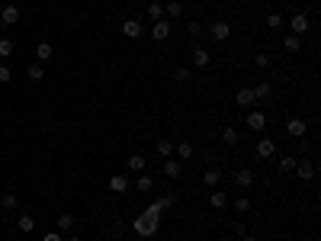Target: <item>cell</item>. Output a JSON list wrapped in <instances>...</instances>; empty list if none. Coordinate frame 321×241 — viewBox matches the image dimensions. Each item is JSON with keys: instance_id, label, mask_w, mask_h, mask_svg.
Masks as SVG:
<instances>
[{"instance_id": "obj_1", "label": "cell", "mask_w": 321, "mask_h": 241, "mask_svg": "<svg viewBox=\"0 0 321 241\" xmlns=\"http://www.w3.org/2000/svg\"><path fill=\"white\" fill-rule=\"evenodd\" d=\"M132 228H135V235H141V238H151V235H158V219H151V216H141L132 222Z\"/></svg>"}, {"instance_id": "obj_2", "label": "cell", "mask_w": 321, "mask_h": 241, "mask_svg": "<svg viewBox=\"0 0 321 241\" xmlns=\"http://www.w3.org/2000/svg\"><path fill=\"white\" fill-rule=\"evenodd\" d=\"M209 36H212V42H225L231 36V23L228 20H215V23L209 26Z\"/></svg>"}, {"instance_id": "obj_3", "label": "cell", "mask_w": 321, "mask_h": 241, "mask_svg": "<svg viewBox=\"0 0 321 241\" xmlns=\"http://www.w3.org/2000/svg\"><path fill=\"white\" fill-rule=\"evenodd\" d=\"M247 129H251V132H260V129H263V125H267V116H263V113H260V109H251V113H247Z\"/></svg>"}, {"instance_id": "obj_4", "label": "cell", "mask_w": 321, "mask_h": 241, "mask_svg": "<svg viewBox=\"0 0 321 241\" xmlns=\"http://www.w3.org/2000/svg\"><path fill=\"white\" fill-rule=\"evenodd\" d=\"M289 29H292V36H305V32H308V16L305 13H296L289 20Z\"/></svg>"}, {"instance_id": "obj_5", "label": "cell", "mask_w": 321, "mask_h": 241, "mask_svg": "<svg viewBox=\"0 0 321 241\" xmlns=\"http://www.w3.org/2000/svg\"><path fill=\"white\" fill-rule=\"evenodd\" d=\"M286 132H289L292 139H305L308 122H302V119H289V122H286Z\"/></svg>"}, {"instance_id": "obj_6", "label": "cell", "mask_w": 321, "mask_h": 241, "mask_svg": "<svg viewBox=\"0 0 321 241\" xmlns=\"http://www.w3.org/2000/svg\"><path fill=\"white\" fill-rule=\"evenodd\" d=\"M235 103H238V106H254V103H257V97H254V87H241V90L235 94Z\"/></svg>"}, {"instance_id": "obj_7", "label": "cell", "mask_w": 321, "mask_h": 241, "mask_svg": "<svg viewBox=\"0 0 321 241\" xmlns=\"http://www.w3.org/2000/svg\"><path fill=\"white\" fill-rule=\"evenodd\" d=\"M122 36L125 39H141V23L138 20H122Z\"/></svg>"}, {"instance_id": "obj_8", "label": "cell", "mask_w": 321, "mask_h": 241, "mask_svg": "<svg viewBox=\"0 0 321 241\" xmlns=\"http://www.w3.org/2000/svg\"><path fill=\"white\" fill-rule=\"evenodd\" d=\"M0 20H3V23H7V26L20 23V7H16V3H7V7L0 10Z\"/></svg>"}, {"instance_id": "obj_9", "label": "cell", "mask_w": 321, "mask_h": 241, "mask_svg": "<svg viewBox=\"0 0 321 241\" xmlns=\"http://www.w3.org/2000/svg\"><path fill=\"white\" fill-rule=\"evenodd\" d=\"M164 174H167L170 180H180L183 177V167H180V161H174V158H164Z\"/></svg>"}, {"instance_id": "obj_10", "label": "cell", "mask_w": 321, "mask_h": 241, "mask_svg": "<svg viewBox=\"0 0 321 241\" xmlns=\"http://www.w3.org/2000/svg\"><path fill=\"white\" fill-rule=\"evenodd\" d=\"M276 155V141L273 139H260L257 141V158H273Z\"/></svg>"}, {"instance_id": "obj_11", "label": "cell", "mask_w": 321, "mask_h": 241, "mask_svg": "<svg viewBox=\"0 0 321 241\" xmlns=\"http://www.w3.org/2000/svg\"><path fill=\"white\" fill-rule=\"evenodd\" d=\"M109 190H113V193H125V190H129V177H125V174H113V177H109Z\"/></svg>"}, {"instance_id": "obj_12", "label": "cell", "mask_w": 321, "mask_h": 241, "mask_svg": "<svg viewBox=\"0 0 321 241\" xmlns=\"http://www.w3.org/2000/svg\"><path fill=\"white\" fill-rule=\"evenodd\" d=\"M151 36H154L158 42H164V39L170 36V23H167V20H158V23H154V29H151Z\"/></svg>"}, {"instance_id": "obj_13", "label": "cell", "mask_w": 321, "mask_h": 241, "mask_svg": "<svg viewBox=\"0 0 321 241\" xmlns=\"http://www.w3.org/2000/svg\"><path fill=\"white\" fill-rule=\"evenodd\" d=\"M296 174H299L302 180H312V177H315V164H312V161H296Z\"/></svg>"}, {"instance_id": "obj_14", "label": "cell", "mask_w": 321, "mask_h": 241, "mask_svg": "<svg viewBox=\"0 0 321 241\" xmlns=\"http://www.w3.org/2000/svg\"><path fill=\"white\" fill-rule=\"evenodd\" d=\"M209 61H212V55H209L206 48H196V52H193V64H196L199 71H202V68H209Z\"/></svg>"}, {"instance_id": "obj_15", "label": "cell", "mask_w": 321, "mask_h": 241, "mask_svg": "<svg viewBox=\"0 0 321 241\" xmlns=\"http://www.w3.org/2000/svg\"><path fill=\"white\" fill-rule=\"evenodd\" d=\"M283 48H286L289 55H299V52H302V36H286Z\"/></svg>"}, {"instance_id": "obj_16", "label": "cell", "mask_w": 321, "mask_h": 241, "mask_svg": "<svg viewBox=\"0 0 321 241\" xmlns=\"http://www.w3.org/2000/svg\"><path fill=\"white\" fill-rule=\"evenodd\" d=\"M52 55H55L52 42H39V45H36V58H39V61H48Z\"/></svg>"}, {"instance_id": "obj_17", "label": "cell", "mask_w": 321, "mask_h": 241, "mask_svg": "<svg viewBox=\"0 0 321 241\" xmlns=\"http://www.w3.org/2000/svg\"><path fill=\"white\" fill-rule=\"evenodd\" d=\"M235 183H238L241 190H247V187L254 183V174H251V171H235Z\"/></svg>"}, {"instance_id": "obj_18", "label": "cell", "mask_w": 321, "mask_h": 241, "mask_svg": "<svg viewBox=\"0 0 321 241\" xmlns=\"http://www.w3.org/2000/svg\"><path fill=\"white\" fill-rule=\"evenodd\" d=\"M154 151H158L160 158H170V155H174V141H167V139H158V145H154Z\"/></svg>"}, {"instance_id": "obj_19", "label": "cell", "mask_w": 321, "mask_h": 241, "mask_svg": "<svg viewBox=\"0 0 321 241\" xmlns=\"http://www.w3.org/2000/svg\"><path fill=\"white\" fill-rule=\"evenodd\" d=\"M270 94H273V87H270L267 80H263V84H257V87H254V97H257V100H270Z\"/></svg>"}, {"instance_id": "obj_20", "label": "cell", "mask_w": 321, "mask_h": 241, "mask_svg": "<svg viewBox=\"0 0 321 241\" xmlns=\"http://www.w3.org/2000/svg\"><path fill=\"white\" fill-rule=\"evenodd\" d=\"M225 202H228V196H225V193H222V190H215V193H212V196H209V206H212V209H222Z\"/></svg>"}, {"instance_id": "obj_21", "label": "cell", "mask_w": 321, "mask_h": 241, "mask_svg": "<svg viewBox=\"0 0 321 241\" xmlns=\"http://www.w3.org/2000/svg\"><path fill=\"white\" fill-rule=\"evenodd\" d=\"M164 13H167L170 20H177V16H183V3H177V0H170L167 7H164Z\"/></svg>"}, {"instance_id": "obj_22", "label": "cell", "mask_w": 321, "mask_h": 241, "mask_svg": "<svg viewBox=\"0 0 321 241\" xmlns=\"http://www.w3.org/2000/svg\"><path fill=\"white\" fill-rule=\"evenodd\" d=\"M174 151H177V158H180V161H186V158H193V145H190V141H180V145H177Z\"/></svg>"}, {"instance_id": "obj_23", "label": "cell", "mask_w": 321, "mask_h": 241, "mask_svg": "<svg viewBox=\"0 0 321 241\" xmlns=\"http://www.w3.org/2000/svg\"><path fill=\"white\" fill-rule=\"evenodd\" d=\"M16 225H20V232H23V235H29L32 228H36V219H32V216H20V222H16Z\"/></svg>"}, {"instance_id": "obj_24", "label": "cell", "mask_w": 321, "mask_h": 241, "mask_svg": "<svg viewBox=\"0 0 321 241\" xmlns=\"http://www.w3.org/2000/svg\"><path fill=\"white\" fill-rule=\"evenodd\" d=\"M222 139H225V145H238V129H235V125H225Z\"/></svg>"}, {"instance_id": "obj_25", "label": "cell", "mask_w": 321, "mask_h": 241, "mask_svg": "<svg viewBox=\"0 0 321 241\" xmlns=\"http://www.w3.org/2000/svg\"><path fill=\"white\" fill-rule=\"evenodd\" d=\"M26 74H29V80H42V78H45V68H42V64H29Z\"/></svg>"}, {"instance_id": "obj_26", "label": "cell", "mask_w": 321, "mask_h": 241, "mask_svg": "<svg viewBox=\"0 0 321 241\" xmlns=\"http://www.w3.org/2000/svg\"><path fill=\"white\" fill-rule=\"evenodd\" d=\"M145 167H148V161L141 155H132L129 158V171H145Z\"/></svg>"}, {"instance_id": "obj_27", "label": "cell", "mask_w": 321, "mask_h": 241, "mask_svg": "<svg viewBox=\"0 0 321 241\" xmlns=\"http://www.w3.org/2000/svg\"><path fill=\"white\" fill-rule=\"evenodd\" d=\"M0 206H3V209H16L20 200H16V193H3V196H0Z\"/></svg>"}, {"instance_id": "obj_28", "label": "cell", "mask_w": 321, "mask_h": 241, "mask_svg": "<svg viewBox=\"0 0 321 241\" xmlns=\"http://www.w3.org/2000/svg\"><path fill=\"white\" fill-rule=\"evenodd\" d=\"M280 171H286V174L296 171V158H292V155H283V158H280Z\"/></svg>"}, {"instance_id": "obj_29", "label": "cell", "mask_w": 321, "mask_h": 241, "mask_svg": "<svg viewBox=\"0 0 321 241\" xmlns=\"http://www.w3.org/2000/svg\"><path fill=\"white\" fill-rule=\"evenodd\" d=\"M158 206H160V209H174V206H177V196H174V193H164V196L158 200Z\"/></svg>"}, {"instance_id": "obj_30", "label": "cell", "mask_w": 321, "mask_h": 241, "mask_svg": "<svg viewBox=\"0 0 321 241\" xmlns=\"http://www.w3.org/2000/svg\"><path fill=\"white\" fill-rule=\"evenodd\" d=\"M219 180H222V171H219V167H209V171H206V183H209V187H215Z\"/></svg>"}, {"instance_id": "obj_31", "label": "cell", "mask_w": 321, "mask_h": 241, "mask_svg": "<svg viewBox=\"0 0 321 241\" xmlns=\"http://www.w3.org/2000/svg\"><path fill=\"white\" fill-rule=\"evenodd\" d=\"M58 228H61V232H71V228H74V216H68V212L58 216Z\"/></svg>"}, {"instance_id": "obj_32", "label": "cell", "mask_w": 321, "mask_h": 241, "mask_svg": "<svg viewBox=\"0 0 321 241\" xmlns=\"http://www.w3.org/2000/svg\"><path fill=\"white\" fill-rule=\"evenodd\" d=\"M283 23H286V20L280 13H270L267 16V26H270V29H283Z\"/></svg>"}, {"instance_id": "obj_33", "label": "cell", "mask_w": 321, "mask_h": 241, "mask_svg": "<svg viewBox=\"0 0 321 241\" xmlns=\"http://www.w3.org/2000/svg\"><path fill=\"white\" fill-rule=\"evenodd\" d=\"M135 187H138V190H141V193H148V190H151V187H154V180H151V177H148V174H141V177H138V183H135Z\"/></svg>"}, {"instance_id": "obj_34", "label": "cell", "mask_w": 321, "mask_h": 241, "mask_svg": "<svg viewBox=\"0 0 321 241\" xmlns=\"http://www.w3.org/2000/svg\"><path fill=\"white\" fill-rule=\"evenodd\" d=\"M148 16H151V20H160V16H164V7H160V3H148Z\"/></svg>"}, {"instance_id": "obj_35", "label": "cell", "mask_w": 321, "mask_h": 241, "mask_svg": "<svg viewBox=\"0 0 321 241\" xmlns=\"http://www.w3.org/2000/svg\"><path fill=\"white\" fill-rule=\"evenodd\" d=\"M160 212H164V209H160L158 202H148V209H145V216H151V219H158V222H160Z\"/></svg>"}, {"instance_id": "obj_36", "label": "cell", "mask_w": 321, "mask_h": 241, "mask_svg": "<svg viewBox=\"0 0 321 241\" xmlns=\"http://www.w3.org/2000/svg\"><path fill=\"white\" fill-rule=\"evenodd\" d=\"M235 209L238 212H247V209H251V200H247V196H238V200H235Z\"/></svg>"}, {"instance_id": "obj_37", "label": "cell", "mask_w": 321, "mask_h": 241, "mask_svg": "<svg viewBox=\"0 0 321 241\" xmlns=\"http://www.w3.org/2000/svg\"><path fill=\"white\" fill-rule=\"evenodd\" d=\"M190 78H193L190 68H177V71H174V80H190Z\"/></svg>"}, {"instance_id": "obj_38", "label": "cell", "mask_w": 321, "mask_h": 241, "mask_svg": "<svg viewBox=\"0 0 321 241\" xmlns=\"http://www.w3.org/2000/svg\"><path fill=\"white\" fill-rule=\"evenodd\" d=\"M0 55H3V58L13 55V42H10V39H0Z\"/></svg>"}, {"instance_id": "obj_39", "label": "cell", "mask_w": 321, "mask_h": 241, "mask_svg": "<svg viewBox=\"0 0 321 241\" xmlns=\"http://www.w3.org/2000/svg\"><path fill=\"white\" fill-rule=\"evenodd\" d=\"M10 78H13V71H10V68H7V64H0V84H7V80H10Z\"/></svg>"}, {"instance_id": "obj_40", "label": "cell", "mask_w": 321, "mask_h": 241, "mask_svg": "<svg viewBox=\"0 0 321 241\" xmlns=\"http://www.w3.org/2000/svg\"><path fill=\"white\" fill-rule=\"evenodd\" d=\"M254 64H257V68H270V58H267V55H257V58H254Z\"/></svg>"}, {"instance_id": "obj_41", "label": "cell", "mask_w": 321, "mask_h": 241, "mask_svg": "<svg viewBox=\"0 0 321 241\" xmlns=\"http://www.w3.org/2000/svg\"><path fill=\"white\" fill-rule=\"evenodd\" d=\"M199 29H202V26H199V23H196V20H193V23H190V26H186V32H190V36H199Z\"/></svg>"}, {"instance_id": "obj_42", "label": "cell", "mask_w": 321, "mask_h": 241, "mask_svg": "<svg viewBox=\"0 0 321 241\" xmlns=\"http://www.w3.org/2000/svg\"><path fill=\"white\" fill-rule=\"evenodd\" d=\"M42 241H61V235H58V232H48V235H45Z\"/></svg>"}, {"instance_id": "obj_43", "label": "cell", "mask_w": 321, "mask_h": 241, "mask_svg": "<svg viewBox=\"0 0 321 241\" xmlns=\"http://www.w3.org/2000/svg\"><path fill=\"white\" fill-rule=\"evenodd\" d=\"M241 241H257V238H254V235H241Z\"/></svg>"}, {"instance_id": "obj_44", "label": "cell", "mask_w": 321, "mask_h": 241, "mask_svg": "<svg viewBox=\"0 0 321 241\" xmlns=\"http://www.w3.org/2000/svg\"><path fill=\"white\" fill-rule=\"evenodd\" d=\"M68 241H80V238H68Z\"/></svg>"}]
</instances>
